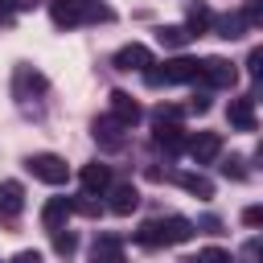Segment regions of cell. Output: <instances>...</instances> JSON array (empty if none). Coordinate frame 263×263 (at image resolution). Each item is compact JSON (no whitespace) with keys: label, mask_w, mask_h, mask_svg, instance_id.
<instances>
[{"label":"cell","mask_w":263,"mask_h":263,"mask_svg":"<svg viewBox=\"0 0 263 263\" xmlns=\"http://www.w3.org/2000/svg\"><path fill=\"white\" fill-rule=\"evenodd\" d=\"M189 238H193V222L181 218V214L148 218V222L136 230V242H140V247H177V242H189Z\"/></svg>","instance_id":"1"},{"label":"cell","mask_w":263,"mask_h":263,"mask_svg":"<svg viewBox=\"0 0 263 263\" xmlns=\"http://www.w3.org/2000/svg\"><path fill=\"white\" fill-rule=\"evenodd\" d=\"M49 21L58 29H74V25H90V21H111V8H103L95 0H49Z\"/></svg>","instance_id":"2"},{"label":"cell","mask_w":263,"mask_h":263,"mask_svg":"<svg viewBox=\"0 0 263 263\" xmlns=\"http://www.w3.org/2000/svg\"><path fill=\"white\" fill-rule=\"evenodd\" d=\"M197 78V58H168V62H152L144 70L148 86H177V82H193Z\"/></svg>","instance_id":"3"},{"label":"cell","mask_w":263,"mask_h":263,"mask_svg":"<svg viewBox=\"0 0 263 263\" xmlns=\"http://www.w3.org/2000/svg\"><path fill=\"white\" fill-rule=\"evenodd\" d=\"M197 78H201L205 90H230V86L238 82V70H234V62H226V58H201V62H197Z\"/></svg>","instance_id":"4"},{"label":"cell","mask_w":263,"mask_h":263,"mask_svg":"<svg viewBox=\"0 0 263 263\" xmlns=\"http://www.w3.org/2000/svg\"><path fill=\"white\" fill-rule=\"evenodd\" d=\"M25 168H29L37 181H45V185H66V177H70V164H66L62 156H53V152H33V156L25 160Z\"/></svg>","instance_id":"5"},{"label":"cell","mask_w":263,"mask_h":263,"mask_svg":"<svg viewBox=\"0 0 263 263\" xmlns=\"http://www.w3.org/2000/svg\"><path fill=\"white\" fill-rule=\"evenodd\" d=\"M90 136H95V144H99V148L119 152V148H123V140H127V127H123L119 119H111V115H99V119L90 123Z\"/></svg>","instance_id":"6"},{"label":"cell","mask_w":263,"mask_h":263,"mask_svg":"<svg viewBox=\"0 0 263 263\" xmlns=\"http://www.w3.org/2000/svg\"><path fill=\"white\" fill-rule=\"evenodd\" d=\"M152 123H156L152 144H156L160 152H168V156H173V152H181V148H185V140H189V136H185V127H181L177 119H152Z\"/></svg>","instance_id":"7"},{"label":"cell","mask_w":263,"mask_h":263,"mask_svg":"<svg viewBox=\"0 0 263 263\" xmlns=\"http://www.w3.org/2000/svg\"><path fill=\"white\" fill-rule=\"evenodd\" d=\"M107 103H111V111H107V115H111V119H119L123 127H136V123L144 119V107H140L127 90H111V99H107Z\"/></svg>","instance_id":"8"},{"label":"cell","mask_w":263,"mask_h":263,"mask_svg":"<svg viewBox=\"0 0 263 263\" xmlns=\"http://www.w3.org/2000/svg\"><path fill=\"white\" fill-rule=\"evenodd\" d=\"M185 148H189V156H193L197 164H214V160L222 156V136H218V132H197L193 140H185Z\"/></svg>","instance_id":"9"},{"label":"cell","mask_w":263,"mask_h":263,"mask_svg":"<svg viewBox=\"0 0 263 263\" xmlns=\"http://www.w3.org/2000/svg\"><path fill=\"white\" fill-rule=\"evenodd\" d=\"M152 62H156V58H152V49H148L144 41H127V45L115 53V70H140V74H144Z\"/></svg>","instance_id":"10"},{"label":"cell","mask_w":263,"mask_h":263,"mask_svg":"<svg viewBox=\"0 0 263 263\" xmlns=\"http://www.w3.org/2000/svg\"><path fill=\"white\" fill-rule=\"evenodd\" d=\"M107 193H111L107 210H111V214H119V218H127V214L140 205V189H136L132 181H111V189H107Z\"/></svg>","instance_id":"11"},{"label":"cell","mask_w":263,"mask_h":263,"mask_svg":"<svg viewBox=\"0 0 263 263\" xmlns=\"http://www.w3.org/2000/svg\"><path fill=\"white\" fill-rule=\"evenodd\" d=\"M25 210V185L21 181H0V222H16Z\"/></svg>","instance_id":"12"},{"label":"cell","mask_w":263,"mask_h":263,"mask_svg":"<svg viewBox=\"0 0 263 263\" xmlns=\"http://www.w3.org/2000/svg\"><path fill=\"white\" fill-rule=\"evenodd\" d=\"M226 119H230V127H238V132H255V127H259V119H255V99H251V95L230 99Z\"/></svg>","instance_id":"13"},{"label":"cell","mask_w":263,"mask_h":263,"mask_svg":"<svg viewBox=\"0 0 263 263\" xmlns=\"http://www.w3.org/2000/svg\"><path fill=\"white\" fill-rule=\"evenodd\" d=\"M78 181H82V193H107L111 189V164H99V160H90V164H82V173H78Z\"/></svg>","instance_id":"14"},{"label":"cell","mask_w":263,"mask_h":263,"mask_svg":"<svg viewBox=\"0 0 263 263\" xmlns=\"http://www.w3.org/2000/svg\"><path fill=\"white\" fill-rule=\"evenodd\" d=\"M45 90V74H37L33 66H16V74H12V95L16 99H33V95H41Z\"/></svg>","instance_id":"15"},{"label":"cell","mask_w":263,"mask_h":263,"mask_svg":"<svg viewBox=\"0 0 263 263\" xmlns=\"http://www.w3.org/2000/svg\"><path fill=\"white\" fill-rule=\"evenodd\" d=\"M70 214H74V201H70V197H49V201L41 205V226H45V230H62V226L70 222Z\"/></svg>","instance_id":"16"},{"label":"cell","mask_w":263,"mask_h":263,"mask_svg":"<svg viewBox=\"0 0 263 263\" xmlns=\"http://www.w3.org/2000/svg\"><path fill=\"white\" fill-rule=\"evenodd\" d=\"M90 263H127L123 242H119L115 234H99L95 247H90Z\"/></svg>","instance_id":"17"},{"label":"cell","mask_w":263,"mask_h":263,"mask_svg":"<svg viewBox=\"0 0 263 263\" xmlns=\"http://www.w3.org/2000/svg\"><path fill=\"white\" fill-rule=\"evenodd\" d=\"M218 37H226V41H234V37H242L251 25L242 21V12H226V16H214V25H210Z\"/></svg>","instance_id":"18"},{"label":"cell","mask_w":263,"mask_h":263,"mask_svg":"<svg viewBox=\"0 0 263 263\" xmlns=\"http://www.w3.org/2000/svg\"><path fill=\"white\" fill-rule=\"evenodd\" d=\"M156 41H160L164 49H185V45L193 41V33H189L185 25H164V29H156Z\"/></svg>","instance_id":"19"},{"label":"cell","mask_w":263,"mask_h":263,"mask_svg":"<svg viewBox=\"0 0 263 263\" xmlns=\"http://www.w3.org/2000/svg\"><path fill=\"white\" fill-rule=\"evenodd\" d=\"M177 185L185 193H193V197H214V181L201 177V173H177Z\"/></svg>","instance_id":"20"},{"label":"cell","mask_w":263,"mask_h":263,"mask_svg":"<svg viewBox=\"0 0 263 263\" xmlns=\"http://www.w3.org/2000/svg\"><path fill=\"white\" fill-rule=\"evenodd\" d=\"M210 25H214V12H210V8L201 4V0H197V4H189V21H185V29H189V33L197 37V33H205Z\"/></svg>","instance_id":"21"},{"label":"cell","mask_w":263,"mask_h":263,"mask_svg":"<svg viewBox=\"0 0 263 263\" xmlns=\"http://www.w3.org/2000/svg\"><path fill=\"white\" fill-rule=\"evenodd\" d=\"M33 4H37V0H0V25H8V21L21 16V12H33Z\"/></svg>","instance_id":"22"},{"label":"cell","mask_w":263,"mask_h":263,"mask_svg":"<svg viewBox=\"0 0 263 263\" xmlns=\"http://www.w3.org/2000/svg\"><path fill=\"white\" fill-rule=\"evenodd\" d=\"M222 177H230V181H247V160H242V156H226V160H222Z\"/></svg>","instance_id":"23"},{"label":"cell","mask_w":263,"mask_h":263,"mask_svg":"<svg viewBox=\"0 0 263 263\" xmlns=\"http://www.w3.org/2000/svg\"><path fill=\"white\" fill-rule=\"evenodd\" d=\"M74 201V214H82V218H99V201H95V193H82V197H70Z\"/></svg>","instance_id":"24"},{"label":"cell","mask_w":263,"mask_h":263,"mask_svg":"<svg viewBox=\"0 0 263 263\" xmlns=\"http://www.w3.org/2000/svg\"><path fill=\"white\" fill-rule=\"evenodd\" d=\"M49 234H53V251H58V255H74L78 238H74V234H70L66 226H62V230H49Z\"/></svg>","instance_id":"25"},{"label":"cell","mask_w":263,"mask_h":263,"mask_svg":"<svg viewBox=\"0 0 263 263\" xmlns=\"http://www.w3.org/2000/svg\"><path fill=\"white\" fill-rule=\"evenodd\" d=\"M185 263H234V259L222 247H205V251H197V259H185Z\"/></svg>","instance_id":"26"},{"label":"cell","mask_w":263,"mask_h":263,"mask_svg":"<svg viewBox=\"0 0 263 263\" xmlns=\"http://www.w3.org/2000/svg\"><path fill=\"white\" fill-rule=\"evenodd\" d=\"M238 263H263V242L259 238H247L242 251H238Z\"/></svg>","instance_id":"27"},{"label":"cell","mask_w":263,"mask_h":263,"mask_svg":"<svg viewBox=\"0 0 263 263\" xmlns=\"http://www.w3.org/2000/svg\"><path fill=\"white\" fill-rule=\"evenodd\" d=\"M242 21L255 29V25H263V0H247L242 4Z\"/></svg>","instance_id":"28"},{"label":"cell","mask_w":263,"mask_h":263,"mask_svg":"<svg viewBox=\"0 0 263 263\" xmlns=\"http://www.w3.org/2000/svg\"><path fill=\"white\" fill-rule=\"evenodd\" d=\"M193 230H205V234H222V218H218V214H201V218L193 222Z\"/></svg>","instance_id":"29"},{"label":"cell","mask_w":263,"mask_h":263,"mask_svg":"<svg viewBox=\"0 0 263 263\" xmlns=\"http://www.w3.org/2000/svg\"><path fill=\"white\" fill-rule=\"evenodd\" d=\"M181 115H185V107H173V103H168V107L160 103V107L152 111V119H177V123H181Z\"/></svg>","instance_id":"30"},{"label":"cell","mask_w":263,"mask_h":263,"mask_svg":"<svg viewBox=\"0 0 263 263\" xmlns=\"http://www.w3.org/2000/svg\"><path fill=\"white\" fill-rule=\"evenodd\" d=\"M247 74H251V78L263 74V49H251V58H247Z\"/></svg>","instance_id":"31"},{"label":"cell","mask_w":263,"mask_h":263,"mask_svg":"<svg viewBox=\"0 0 263 263\" xmlns=\"http://www.w3.org/2000/svg\"><path fill=\"white\" fill-rule=\"evenodd\" d=\"M189 111H197V115H205V111H210V90H197V95L189 99Z\"/></svg>","instance_id":"32"},{"label":"cell","mask_w":263,"mask_h":263,"mask_svg":"<svg viewBox=\"0 0 263 263\" xmlns=\"http://www.w3.org/2000/svg\"><path fill=\"white\" fill-rule=\"evenodd\" d=\"M242 222H247V226H259V222H263V210H259V205H247V210H242Z\"/></svg>","instance_id":"33"},{"label":"cell","mask_w":263,"mask_h":263,"mask_svg":"<svg viewBox=\"0 0 263 263\" xmlns=\"http://www.w3.org/2000/svg\"><path fill=\"white\" fill-rule=\"evenodd\" d=\"M12 263H45V259H41L37 251H16V255H12Z\"/></svg>","instance_id":"34"}]
</instances>
